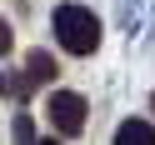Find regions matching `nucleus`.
I'll return each instance as SVG.
<instances>
[{
	"label": "nucleus",
	"instance_id": "4",
	"mask_svg": "<svg viewBox=\"0 0 155 145\" xmlns=\"http://www.w3.org/2000/svg\"><path fill=\"white\" fill-rule=\"evenodd\" d=\"M30 75H35V80H50V55H30Z\"/></svg>",
	"mask_w": 155,
	"mask_h": 145
},
{
	"label": "nucleus",
	"instance_id": "6",
	"mask_svg": "<svg viewBox=\"0 0 155 145\" xmlns=\"http://www.w3.org/2000/svg\"><path fill=\"white\" fill-rule=\"evenodd\" d=\"M40 145H60V140H40Z\"/></svg>",
	"mask_w": 155,
	"mask_h": 145
},
{
	"label": "nucleus",
	"instance_id": "2",
	"mask_svg": "<svg viewBox=\"0 0 155 145\" xmlns=\"http://www.w3.org/2000/svg\"><path fill=\"white\" fill-rule=\"evenodd\" d=\"M45 115H50V125L60 135H80L85 130V100L75 90H55L50 100H45Z\"/></svg>",
	"mask_w": 155,
	"mask_h": 145
},
{
	"label": "nucleus",
	"instance_id": "3",
	"mask_svg": "<svg viewBox=\"0 0 155 145\" xmlns=\"http://www.w3.org/2000/svg\"><path fill=\"white\" fill-rule=\"evenodd\" d=\"M115 145H155V130L145 120H125L120 130H115Z\"/></svg>",
	"mask_w": 155,
	"mask_h": 145
},
{
	"label": "nucleus",
	"instance_id": "5",
	"mask_svg": "<svg viewBox=\"0 0 155 145\" xmlns=\"http://www.w3.org/2000/svg\"><path fill=\"white\" fill-rule=\"evenodd\" d=\"M15 140H20V145H30V120H25V115L15 120Z\"/></svg>",
	"mask_w": 155,
	"mask_h": 145
},
{
	"label": "nucleus",
	"instance_id": "1",
	"mask_svg": "<svg viewBox=\"0 0 155 145\" xmlns=\"http://www.w3.org/2000/svg\"><path fill=\"white\" fill-rule=\"evenodd\" d=\"M55 40H60L70 55H90L95 45H100V20H95V10H85V5H60V10H55Z\"/></svg>",
	"mask_w": 155,
	"mask_h": 145
}]
</instances>
